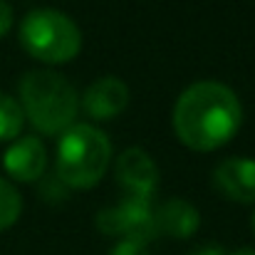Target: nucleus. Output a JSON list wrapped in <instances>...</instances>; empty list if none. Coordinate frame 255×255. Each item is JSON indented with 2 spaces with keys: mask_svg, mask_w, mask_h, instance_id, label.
Segmentation results:
<instances>
[{
  "mask_svg": "<svg viewBox=\"0 0 255 255\" xmlns=\"http://www.w3.org/2000/svg\"><path fill=\"white\" fill-rule=\"evenodd\" d=\"M154 221H156L159 236H171L176 241H186V238L196 236V231L201 226V213L186 198L173 196L154 211Z\"/></svg>",
  "mask_w": 255,
  "mask_h": 255,
  "instance_id": "obj_10",
  "label": "nucleus"
},
{
  "mask_svg": "<svg viewBox=\"0 0 255 255\" xmlns=\"http://www.w3.org/2000/svg\"><path fill=\"white\" fill-rule=\"evenodd\" d=\"M114 176H117L119 186L124 188V196L151 198L156 186H159V166H156V161L139 146L127 149L117 159Z\"/></svg>",
  "mask_w": 255,
  "mask_h": 255,
  "instance_id": "obj_6",
  "label": "nucleus"
},
{
  "mask_svg": "<svg viewBox=\"0 0 255 255\" xmlns=\"http://www.w3.org/2000/svg\"><path fill=\"white\" fill-rule=\"evenodd\" d=\"M107 255H149V251H146V246L134 243V241H117V246Z\"/></svg>",
  "mask_w": 255,
  "mask_h": 255,
  "instance_id": "obj_13",
  "label": "nucleus"
},
{
  "mask_svg": "<svg viewBox=\"0 0 255 255\" xmlns=\"http://www.w3.org/2000/svg\"><path fill=\"white\" fill-rule=\"evenodd\" d=\"M94 226L99 228V233L109 238L134 241L141 246H149L151 241L159 238L151 198H139V196H124L117 206H104L97 213Z\"/></svg>",
  "mask_w": 255,
  "mask_h": 255,
  "instance_id": "obj_5",
  "label": "nucleus"
},
{
  "mask_svg": "<svg viewBox=\"0 0 255 255\" xmlns=\"http://www.w3.org/2000/svg\"><path fill=\"white\" fill-rule=\"evenodd\" d=\"M20 107L35 131L57 136L67 131L80 112L77 89L55 70H32L20 80Z\"/></svg>",
  "mask_w": 255,
  "mask_h": 255,
  "instance_id": "obj_2",
  "label": "nucleus"
},
{
  "mask_svg": "<svg viewBox=\"0 0 255 255\" xmlns=\"http://www.w3.org/2000/svg\"><path fill=\"white\" fill-rule=\"evenodd\" d=\"M186 255H226V253H223V248H221V246L206 243V246H198V248H193L191 253H186Z\"/></svg>",
  "mask_w": 255,
  "mask_h": 255,
  "instance_id": "obj_15",
  "label": "nucleus"
},
{
  "mask_svg": "<svg viewBox=\"0 0 255 255\" xmlns=\"http://www.w3.org/2000/svg\"><path fill=\"white\" fill-rule=\"evenodd\" d=\"M25 124V114L17 99L0 92V141H12L20 136Z\"/></svg>",
  "mask_w": 255,
  "mask_h": 255,
  "instance_id": "obj_11",
  "label": "nucleus"
},
{
  "mask_svg": "<svg viewBox=\"0 0 255 255\" xmlns=\"http://www.w3.org/2000/svg\"><path fill=\"white\" fill-rule=\"evenodd\" d=\"M20 213H22V196H20V191L10 181L0 178V233L7 231L10 226H15Z\"/></svg>",
  "mask_w": 255,
  "mask_h": 255,
  "instance_id": "obj_12",
  "label": "nucleus"
},
{
  "mask_svg": "<svg viewBox=\"0 0 255 255\" xmlns=\"http://www.w3.org/2000/svg\"><path fill=\"white\" fill-rule=\"evenodd\" d=\"M213 188L236 203H255V159L228 156L213 169Z\"/></svg>",
  "mask_w": 255,
  "mask_h": 255,
  "instance_id": "obj_8",
  "label": "nucleus"
},
{
  "mask_svg": "<svg viewBox=\"0 0 255 255\" xmlns=\"http://www.w3.org/2000/svg\"><path fill=\"white\" fill-rule=\"evenodd\" d=\"M12 22H15V12H12V7H10L5 0H0V40L12 30Z\"/></svg>",
  "mask_w": 255,
  "mask_h": 255,
  "instance_id": "obj_14",
  "label": "nucleus"
},
{
  "mask_svg": "<svg viewBox=\"0 0 255 255\" xmlns=\"http://www.w3.org/2000/svg\"><path fill=\"white\" fill-rule=\"evenodd\" d=\"M231 255H255L253 248H238V251H233Z\"/></svg>",
  "mask_w": 255,
  "mask_h": 255,
  "instance_id": "obj_16",
  "label": "nucleus"
},
{
  "mask_svg": "<svg viewBox=\"0 0 255 255\" xmlns=\"http://www.w3.org/2000/svg\"><path fill=\"white\" fill-rule=\"evenodd\" d=\"M22 50L45 65H65L82 50V32L77 22L55 7H37L27 12L17 30Z\"/></svg>",
  "mask_w": 255,
  "mask_h": 255,
  "instance_id": "obj_4",
  "label": "nucleus"
},
{
  "mask_svg": "<svg viewBox=\"0 0 255 255\" xmlns=\"http://www.w3.org/2000/svg\"><path fill=\"white\" fill-rule=\"evenodd\" d=\"M2 166L12 181H20V183L42 181L47 171V146L37 136L12 139V144L5 149Z\"/></svg>",
  "mask_w": 255,
  "mask_h": 255,
  "instance_id": "obj_7",
  "label": "nucleus"
},
{
  "mask_svg": "<svg viewBox=\"0 0 255 255\" xmlns=\"http://www.w3.org/2000/svg\"><path fill=\"white\" fill-rule=\"evenodd\" d=\"M112 166V141L92 124H72L60 134L55 176L67 186L87 191L94 188Z\"/></svg>",
  "mask_w": 255,
  "mask_h": 255,
  "instance_id": "obj_3",
  "label": "nucleus"
},
{
  "mask_svg": "<svg viewBox=\"0 0 255 255\" xmlns=\"http://www.w3.org/2000/svg\"><path fill=\"white\" fill-rule=\"evenodd\" d=\"M178 141L193 151H216L226 146L243 124V104L223 82L201 80L186 87L171 114Z\"/></svg>",
  "mask_w": 255,
  "mask_h": 255,
  "instance_id": "obj_1",
  "label": "nucleus"
},
{
  "mask_svg": "<svg viewBox=\"0 0 255 255\" xmlns=\"http://www.w3.org/2000/svg\"><path fill=\"white\" fill-rule=\"evenodd\" d=\"M251 228H253V236H255V211H253V218H251Z\"/></svg>",
  "mask_w": 255,
  "mask_h": 255,
  "instance_id": "obj_17",
  "label": "nucleus"
},
{
  "mask_svg": "<svg viewBox=\"0 0 255 255\" xmlns=\"http://www.w3.org/2000/svg\"><path fill=\"white\" fill-rule=\"evenodd\" d=\"M129 97L131 94H129V87L124 85V80H119L114 75H107V77H99L87 87L82 99H80V107L85 109V114L89 119L107 122V119L119 117L127 109Z\"/></svg>",
  "mask_w": 255,
  "mask_h": 255,
  "instance_id": "obj_9",
  "label": "nucleus"
}]
</instances>
